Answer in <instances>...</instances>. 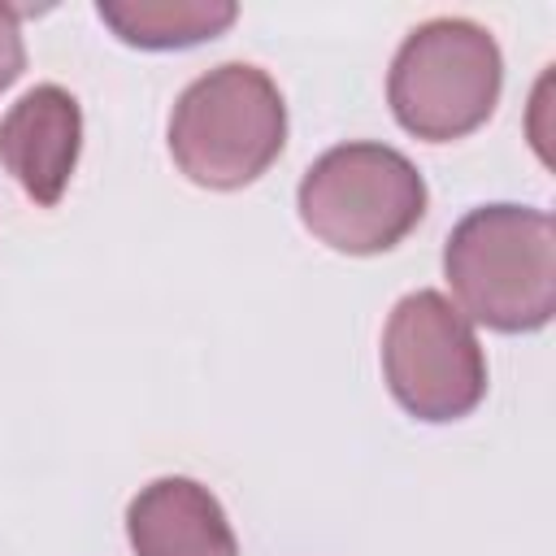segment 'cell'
I'll list each match as a JSON object with an SVG mask.
<instances>
[{"label":"cell","instance_id":"obj_5","mask_svg":"<svg viewBox=\"0 0 556 556\" xmlns=\"http://www.w3.org/2000/svg\"><path fill=\"white\" fill-rule=\"evenodd\" d=\"M382 374L417 421H456L486 395V356L469 317L439 291L404 295L382 330Z\"/></svg>","mask_w":556,"mask_h":556},{"label":"cell","instance_id":"obj_7","mask_svg":"<svg viewBox=\"0 0 556 556\" xmlns=\"http://www.w3.org/2000/svg\"><path fill=\"white\" fill-rule=\"evenodd\" d=\"M135 556H239L235 530L195 478H156L126 508Z\"/></svg>","mask_w":556,"mask_h":556},{"label":"cell","instance_id":"obj_4","mask_svg":"<svg viewBox=\"0 0 556 556\" xmlns=\"http://www.w3.org/2000/svg\"><path fill=\"white\" fill-rule=\"evenodd\" d=\"M300 222L334 252H391L426 217L417 165L387 143H339L300 178Z\"/></svg>","mask_w":556,"mask_h":556},{"label":"cell","instance_id":"obj_3","mask_svg":"<svg viewBox=\"0 0 556 556\" xmlns=\"http://www.w3.org/2000/svg\"><path fill=\"white\" fill-rule=\"evenodd\" d=\"M504 56L486 26L469 17H430L400 43L387 100L395 122L430 143L478 130L500 100Z\"/></svg>","mask_w":556,"mask_h":556},{"label":"cell","instance_id":"obj_2","mask_svg":"<svg viewBox=\"0 0 556 556\" xmlns=\"http://www.w3.org/2000/svg\"><path fill=\"white\" fill-rule=\"evenodd\" d=\"M287 143V104L278 83L248 65L226 61L200 74L169 113L174 165L213 191L256 182Z\"/></svg>","mask_w":556,"mask_h":556},{"label":"cell","instance_id":"obj_1","mask_svg":"<svg viewBox=\"0 0 556 556\" xmlns=\"http://www.w3.org/2000/svg\"><path fill=\"white\" fill-rule=\"evenodd\" d=\"M443 274L469 321L539 330L556 313V226L543 208L482 204L452 226Z\"/></svg>","mask_w":556,"mask_h":556},{"label":"cell","instance_id":"obj_8","mask_svg":"<svg viewBox=\"0 0 556 556\" xmlns=\"http://www.w3.org/2000/svg\"><path fill=\"white\" fill-rule=\"evenodd\" d=\"M96 13L135 48H191L222 35L239 9L226 0H100Z\"/></svg>","mask_w":556,"mask_h":556},{"label":"cell","instance_id":"obj_9","mask_svg":"<svg viewBox=\"0 0 556 556\" xmlns=\"http://www.w3.org/2000/svg\"><path fill=\"white\" fill-rule=\"evenodd\" d=\"M17 9L0 4V91L22 74L26 65V48H22V26H17Z\"/></svg>","mask_w":556,"mask_h":556},{"label":"cell","instance_id":"obj_6","mask_svg":"<svg viewBox=\"0 0 556 556\" xmlns=\"http://www.w3.org/2000/svg\"><path fill=\"white\" fill-rule=\"evenodd\" d=\"M78 148H83V109L56 83L30 87L0 122L4 169L43 208H52L65 195L78 165Z\"/></svg>","mask_w":556,"mask_h":556}]
</instances>
